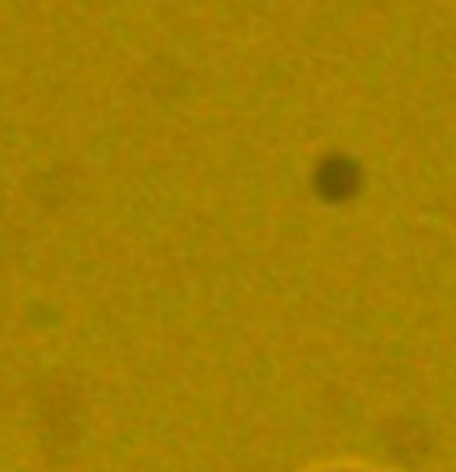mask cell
<instances>
[{"mask_svg":"<svg viewBox=\"0 0 456 472\" xmlns=\"http://www.w3.org/2000/svg\"><path fill=\"white\" fill-rule=\"evenodd\" d=\"M317 190L326 202H344L360 190V168L344 155H329L317 171Z\"/></svg>","mask_w":456,"mask_h":472,"instance_id":"1","label":"cell"}]
</instances>
